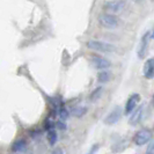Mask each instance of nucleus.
<instances>
[{
  "label": "nucleus",
  "mask_w": 154,
  "mask_h": 154,
  "mask_svg": "<svg viewBox=\"0 0 154 154\" xmlns=\"http://www.w3.org/2000/svg\"><path fill=\"white\" fill-rule=\"evenodd\" d=\"M86 114H87V107H85V106H77L71 111V115L75 118H80V117L85 116Z\"/></svg>",
  "instance_id": "f8f14e48"
},
{
  "label": "nucleus",
  "mask_w": 154,
  "mask_h": 154,
  "mask_svg": "<svg viewBox=\"0 0 154 154\" xmlns=\"http://www.w3.org/2000/svg\"><path fill=\"white\" fill-rule=\"evenodd\" d=\"M149 37H151V38H153V39H154V29H153V30H152V32L149 34Z\"/></svg>",
  "instance_id": "412c9836"
},
{
  "label": "nucleus",
  "mask_w": 154,
  "mask_h": 154,
  "mask_svg": "<svg viewBox=\"0 0 154 154\" xmlns=\"http://www.w3.org/2000/svg\"><path fill=\"white\" fill-rule=\"evenodd\" d=\"M144 77L146 79H153L154 78V57L147 59L144 65Z\"/></svg>",
  "instance_id": "1a4fd4ad"
},
{
  "label": "nucleus",
  "mask_w": 154,
  "mask_h": 154,
  "mask_svg": "<svg viewBox=\"0 0 154 154\" xmlns=\"http://www.w3.org/2000/svg\"><path fill=\"white\" fill-rule=\"evenodd\" d=\"M101 94H102V87H97V88H95V89L91 93V95H89V100L92 101V102L97 101L99 100V97L101 96Z\"/></svg>",
  "instance_id": "2eb2a0df"
},
{
  "label": "nucleus",
  "mask_w": 154,
  "mask_h": 154,
  "mask_svg": "<svg viewBox=\"0 0 154 154\" xmlns=\"http://www.w3.org/2000/svg\"><path fill=\"white\" fill-rule=\"evenodd\" d=\"M58 115H59V117H60L62 121H66V119L69 118V110L65 108L64 106H62V107L58 108Z\"/></svg>",
  "instance_id": "dca6fc26"
},
{
  "label": "nucleus",
  "mask_w": 154,
  "mask_h": 154,
  "mask_svg": "<svg viewBox=\"0 0 154 154\" xmlns=\"http://www.w3.org/2000/svg\"><path fill=\"white\" fill-rule=\"evenodd\" d=\"M99 22L104 29H117L121 26V20L114 14L104 13L99 16Z\"/></svg>",
  "instance_id": "f03ea898"
},
{
  "label": "nucleus",
  "mask_w": 154,
  "mask_h": 154,
  "mask_svg": "<svg viewBox=\"0 0 154 154\" xmlns=\"http://www.w3.org/2000/svg\"><path fill=\"white\" fill-rule=\"evenodd\" d=\"M99 148H100V145H94V146L91 148V151H89L87 154H95V153H96V151H97Z\"/></svg>",
  "instance_id": "6ab92c4d"
},
{
  "label": "nucleus",
  "mask_w": 154,
  "mask_h": 154,
  "mask_svg": "<svg viewBox=\"0 0 154 154\" xmlns=\"http://www.w3.org/2000/svg\"><path fill=\"white\" fill-rule=\"evenodd\" d=\"M26 148H27V141L24 139H17L16 141L13 143V145H12V151L15 152V153L23 152Z\"/></svg>",
  "instance_id": "9d476101"
},
{
  "label": "nucleus",
  "mask_w": 154,
  "mask_h": 154,
  "mask_svg": "<svg viewBox=\"0 0 154 154\" xmlns=\"http://www.w3.org/2000/svg\"><path fill=\"white\" fill-rule=\"evenodd\" d=\"M86 45L88 49H92L94 51L97 52H103V54H111L115 52L116 48L110 43L103 42V41H95V39H91L86 42Z\"/></svg>",
  "instance_id": "f257e3e1"
},
{
  "label": "nucleus",
  "mask_w": 154,
  "mask_h": 154,
  "mask_svg": "<svg viewBox=\"0 0 154 154\" xmlns=\"http://www.w3.org/2000/svg\"><path fill=\"white\" fill-rule=\"evenodd\" d=\"M122 109L119 108V107H117L115 108L114 110H111V112H109L107 117H106V119H104V123L108 124V125H112V124H116L119 119H121V117H122Z\"/></svg>",
  "instance_id": "0eeeda50"
},
{
  "label": "nucleus",
  "mask_w": 154,
  "mask_h": 154,
  "mask_svg": "<svg viewBox=\"0 0 154 154\" xmlns=\"http://www.w3.org/2000/svg\"><path fill=\"white\" fill-rule=\"evenodd\" d=\"M57 140H58V136H57L56 130H54V129L49 130V131H48V141H49V144H50L51 146H54V145H56Z\"/></svg>",
  "instance_id": "4468645a"
},
{
  "label": "nucleus",
  "mask_w": 154,
  "mask_h": 154,
  "mask_svg": "<svg viewBox=\"0 0 154 154\" xmlns=\"http://www.w3.org/2000/svg\"><path fill=\"white\" fill-rule=\"evenodd\" d=\"M136 4H140V2H143V0H133Z\"/></svg>",
  "instance_id": "4be33fe9"
},
{
  "label": "nucleus",
  "mask_w": 154,
  "mask_h": 154,
  "mask_svg": "<svg viewBox=\"0 0 154 154\" xmlns=\"http://www.w3.org/2000/svg\"><path fill=\"white\" fill-rule=\"evenodd\" d=\"M152 139V132L148 129H143V130H139L134 137H133V143L138 146H143L147 143H149Z\"/></svg>",
  "instance_id": "20e7f679"
},
{
  "label": "nucleus",
  "mask_w": 154,
  "mask_h": 154,
  "mask_svg": "<svg viewBox=\"0 0 154 154\" xmlns=\"http://www.w3.org/2000/svg\"><path fill=\"white\" fill-rule=\"evenodd\" d=\"M140 101V95L139 94H132L131 96L128 99L126 103H125V108H124V114L125 115H130L132 111L136 109L137 104Z\"/></svg>",
  "instance_id": "423d86ee"
},
{
  "label": "nucleus",
  "mask_w": 154,
  "mask_h": 154,
  "mask_svg": "<svg viewBox=\"0 0 154 154\" xmlns=\"http://www.w3.org/2000/svg\"><path fill=\"white\" fill-rule=\"evenodd\" d=\"M51 154H64V152H63L62 148H56V149L52 151V153Z\"/></svg>",
  "instance_id": "aec40b11"
},
{
  "label": "nucleus",
  "mask_w": 154,
  "mask_h": 154,
  "mask_svg": "<svg viewBox=\"0 0 154 154\" xmlns=\"http://www.w3.org/2000/svg\"><path fill=\"white\" fill-rule=\"evenodd\" d=\"M97 81L101 82V84H106V82H108L109 80H110V78H111V72L110 71H106V69H103V71H101L97 73Z\"/></svg>",
  "instance_id": "ddd939ff"
},
{
  "label": "nucleus",
  "mask_w": 154,
  "mask_h": 154,
  "mask_svg": "<svg viewBox=\"0 0 154 154\" xmlns=\"http://www.w3.org/2000/svg\"><path fill=\"white\" fill-rule=\"evenodd\" d=\"M56 126L59 129V130H66V124H65V122L64 121H58L57 123H56Z\"/></svg>",
  "instance_id": "f3484780"
},
{
  "label": "nucleus",
  "mask_w": 154,
  "mask_h": 154,
  "mask_svg": "<svg viewBox=\"0 0 154 154\" xmlns=\"http://www.w3.org/2000/svg\"><path fill=\"white\" fill-rule=\"evenodd\" d=\"M146 154H154V143H151L149 146L147 147Z\"/></svg>",
  "instance_id": "a211bd4d"
},
{
  "label": "nucleus",
  "mask_w": 154,
  "mask_h": 154,
  "mask_svg": "<svg viewBox=\"0 0 154 154\" xmlns=\"http://www.w3.org/2000/svg\"><path fill=\"white\" fill-rule=\"evenodd\" d=\"M153 106H154V95H153Z\"/></svg>",
  "instance_id": "5701e85b"
},
{
  "label": "nucleus",
  "mask_w": 154,
  "mask_h": 154,
  "mask_svg": "<svg viewBox=\"0 0 154 154\" xmlns=\"http://www.w3.org/2000/svg\"><path fill=\"white\" fill-rule=\"evenodd\" d=\"M148 36H149V32H146V34L143 36V38H141L140 48H139V50H138L139 58H143V57H144V54H145L146 48H147V43H148V38H149Z\"/></svg>",
  "instance_id": "9b49d317"
},
{
  "label": "nucleus",
  "mask_w": 154,
  "mask_h": 154,
  "mask_svg": "<svg viewBox=\"0 0 154 154\" xmlns=\"http://www.w3.org/2000/svg\"><path fill=\"white\" fill-rule=\"evenodd\" d=\"M143 114H144V106H139L138 108L134 109L132 111V115L130 117V119H129L130 125H133V126L138 125L140 123V121H141V118H143Z\"/></svg>",
  "instance_id": "6e6552de"
},
{
  "label": "nucleus",
  "mask_w": 154,
  "mask_h": 154,
  "mask_svg": "<svg viewBox=\"0 0 154 154\" xmlns=\"http://www.w3.org/2000/svg\"><path fill=\"white\" fill-rule=\"evenodd\" d=\"M91 60H92V64L94 65V67H96L99 69H106L111 66L110 60H108L107 58H104L102 56H99V54H93L91 57Z\"/></svg>",
  "instance_id": "39448f33"
},
{
  "label": "nucleus",
  "mask_w": 154,
  "mask_h": 154,
  "mask_svg": "<svg viewBox=\"0 0 154 154\" xmlns=\"http://www.w3.org/2000/svg\"><path fill=\"white\" fill-rule=\"evenodd\" d=\"M125 7V1L124 0H109L106 1L103 8L104 11L109 14H118L119 12H122Z\"/></svg>",
  "instance_id": "7ed1b4c3"
}]
</instances>
